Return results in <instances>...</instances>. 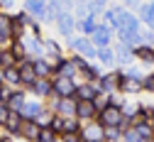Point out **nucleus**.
Returning <instances> with one entry per match:
<instances>
[{"instance_id":"obj_1","label":"nucleus","mask_w":154,"mask_h":142,"mask_svg":"<svg viewBox=\"0 0 154 142\" xmlns=\"http://www.w3.org/2000/svg\"><path fill=\"white\" fill-rule=\"evenodd\" d=\"M98 120H100L103 128H122L125 115L118 106H105L103 110H98Z\"/></svg>"},{"instance_id":"obj_2","label":"nucleus","mask_w":154,"mask_h":142,"mask_svg":"<svg viewBox=\"0 0 154 142\" xmlns=\"http://www.w3.org/2000/svg\"><path fill=\"white\" fill-rule=\"evenodd\" d=\"M51 91L56 98H71L76 93V84H73V78H66V76H56L51 81Z\"/></svg>"},{"instance_id":"obj_3","label":"nucleus","mask_w":154,"mask_h":142,"mask_svg":"<svg viewBox=\"0 0 154 142\" xmlns=\"http://www.w3.org/2000/svg\"><path fill=\"white\" fill-rule=\"evenodd\" d=\"M79 137H81V142H105V128L103 125L79 128Z\"/></svg>"},{"instance_id":"obj_4","label":"nucleus","mask_w":154,"mask_h":142,"mask_svg":"<svg viewBox=\"0 0 154 142\" xmlns=\"http://www.w3.org/2000/svg\"><path fill=\"white\" fill-rule=\"evenodd\" d=\"M39 125L34 123V120H22V125H20V130H17V137H22V140H27V142H37V137H39Z\"/></svg>"},{"instance_id":"obj_5","label":"nucleus","mask_w":154,"mask_h":142,"mask_svg":"<svg viewBox=\"0 0 154 142\" xmlns=\"http://www.w3.org/2000/svg\"><path fill=\"white\" fill-rule=\"evenodd\" d=\"M76 100L73 96L71 98H59V103H56V108H54V115H61V118H73L76 115Z\"/></svg>"},{"instance_id":"obj_6","label":"nucleus","mask_w":154,"mask_h":142,"mask_svg":"<svg viewBox=\"0 0 154 142\" xmlns=\"http://www.w3.org/2000/svg\"><path fill=\"white\" fill-rule=\"evenodd\" d=\"M95 115H98V108H95L93 100H79L76 103V118L79 120H91Z\"/></svg>"},{"instance_id":"obj_7","label":"nucleus","mask_w":154,"mask_h":142,"mask_svg":"<svg viewBox=\"0 0 154 142\" xmlns=\"http://www.w3.org/2000/svg\"><path fill=\"white\" fill-rule=\"evenodd\" d=\"M17 71H20L22 86H27V88L37 81V76H34V71H32V59H25V62H20V64H17Z\"/></svg>"},{"instance_id":"obj_8","label":"nucleus","mask_w":154,"mask_h":142,"mask_svg":"<svg viewBox=\"0 0 154 142\" xmlns=\"http://www.w3.org/2000/svg\"><path fill=\"white\" fill-rule=\"evenodd\" d=\"M27 91H32L34 96H39V98H49V96H54V91H51V81H49V78H37Z\"/></svg>"},{"instance_id":"obj_9","label":"nucleus","mask_w":154,"mask_h":142,"mask_svg":"<svg viewBox=\"0 0 154 142\" xmlns=\"http://www.w3.org/2000/svg\"><path fill=\"white\" fill-rule=\"evenodd\" d=\"M32 71H34V76H37V78H49V74H54V71H51V64L47 62L44 56L32 59Z\"/></svg>"},{"instance_id":"obj_10","label":"nucleus","mask_w":154,"mask_h":142,"mask_svg":"<svg viewBox=\"0 0 154 142\" xmlns=\"http://www.w3.org/2000/svg\"><path fill=\"white\" fill-rule=\"evenodd\" d=\"M22 115L20 113H15V110H10L8 113V118L3 120V130H8V135H17V130H20V125H22Z\"/></svg>"},{"instance_id":"obj_11","label":"nucleus","mask_w":154,"mask_h":142,"mask_svg":"<svg viewBox=\"0 0 154 142\" xmlns=\"http://www.w3.org/2000/svg\"><path fill=\"white\" fill-rule=\"evenodd\" d=\"M76 66L73 64V59H59V62H56V66H51V71H56V76H66V78H73V74H76Z\"/></svg>"},{"instance_id":"obj_12","label":"nucleus","mask_w":154,"mask_h":142,"mask_svg":"<svg viewBox=\"0 0 154 142\" xmlns=\"http://www.w3.org/2000/svg\"><path fill=\"white\" fill-rule=\"evenodd\" d=\"M25 100H27V91H12V93H10V98L5 100V106H8V110L20 113V110H22V106H25Z\"/></svg>"},{"instance_id":"obj_13","label":"nucleus","mask_w":154,"mask_h":142,"mask_svg":"<svg viewBox=\"0 0 154 142\" xmlns=\"http://www.w3.org/2000/svg\"><path fill=\"white\" fill-rule=\"evenodd\" d=\"M22 44H25V52L27 54H32V59H37L42 52H44V47H42V39L39 37H22Z\"/></svg>"},{"instance_id":"obj_14","label":"nucleus","mask_w":154,"mask_h":142,"mask_svg":"<svg viewBox=\"0 0 154 142\" xmlns=\"http://www.w3.org/2000/svg\"><path fill=\"white\" fill-rule=\"evenodd\" d=\"M44 110V106L39 103V100H25V106H22V110H20V115L25 118V120H34L37 115H39Z\"/></svg>"},{"instance_id":"obj_15","label":"nucleus","mask_w":154,"mask_h":142,"mask_svg":"<svg viewBox=\"0 0 154 142\" xmlns=\"http://www.w3.org/2000/svg\"><path fill=\"white\" fill-rule=\"evenodd\" d=\"M25 12L29 17H44L47 3H44V0H25Z\"/></svg>"},{"instance_id":"obj_16","label":"nucleus","mask_w":154,"mask_h":142,"mask_svg":"<svg viewBox=\"0 0 154 142\" xmlns=\"http://www.w3.org/2000/svg\"><path fill=\"white\" fill-rule=\"evenodd\" d=\"M118 88L120 91H127V93H137V91H142V81L134 78V76H120Z\"/></svg>"},{"instance_id":"obj_17","label":"nucleus","mask_w":154,"mask_h":142,"mask_svg":"<svg viewBox=\"0 0 154 142\" xmlns=\"http://www.w3.org/2000/svg\"><path fill=\"white\" fill-rule=\"evenodd\" d=\"M95 96H98V91H95L91 84H83V86H76V93H73V98L76 100H93Z\"/></svg>"},{"instance_id":"obj_18","label":"nucleus","mask_w":154,"mask_h":142,"mask_svg":"<svg viewBox=\"0 0 154 142\" xmlns=\"http://www.w3.org/2000/svg\"><path fill=\"white\" fill-rule=\"evenodd\" d=\"M71 47L79 52V56H93L95 54V49H93V44L88 42V39H73Z\"/></svg>"},{"instance_id":"obj_19","label":"nucleus","mask_w":154,"mask_h":142,"mask_svg":"<svg viewBox=\"0 0 154 142\" xmlns=\"http://www.w3.org/2000/svg\"><path fill=\"white\" fill-rule=\"evenodd\" d=\"M56 25H59V32H61L64 37H69V34L73 32V17L66 15V12H61L59 17H56Z\"/></svg>"},{"instance_id":"obj_20","label":"nucleus","mask_w":154,"mask_h":142,"mask_svg":"<svg viewBox=\"0 0 154 142\" xmlns=\"http://www.w3.org/2000/svg\"><path fill=\"white\" fill-rule=\"evenodd\" d=\"M93 42L98 44V47H108V42H110V30H108V27H95Z\"/></svg>"},{"instance_id":"obj_21","label":"nucleus","mask_w":154,"mask_h":142,"mask_svg":"<svg viewBox=\"0 0 154 142\" xmlns=\"http://www.w3.org/2000/svg\"><path fill=\"white\" fill-rule=\"evenodd\" d=\"M42 47H44L47 56L56 59V62H59V59H61V49H59V44H56V42H51V39H42Z\"/></svg>"},{"instance_id":"obj_22","label":"nucleus","mask_w":154,"mask_h":142,"mask_svg":"<svg viewBox=\"0 0 154 142\" xmlns=\"http://www.w3.org/2000/svg\"><path fill=\"white\" fill-rule=\"evenodd\" d=\"M56 140H59V135H56L49 125L42 128V130H39V137H37V142H56Z\"/></svg>"},{"instance_id":"obj_23","label":"nucleus","mask_w":154,"mask_h":142,"mask_svg":"<svg viewBox=\"0 0 154 142\" xmlns=\"http://www.w3.org/2000/svg\"><path fill=\"white\" fill-rule=\"evenodd\" d=\"M118 84H120V76H103V91H118Z\"/></svg>"},{"instance_id":"obj_24","label":"nucleus","mask_w":154,"mask_h":142,"mask_svg":"<svg viewBox=\"0 0 154 142\" xmlns=\"http://www.w3.org/2000/svg\"><path fill=\"white\" fill-rule=\"evenodd\" d=\"M49 128H51L56 135H64V118H61V115H51V120H49Z\"/></svg>"},{"instance_id":"obj_25","label":"nucleus","mask_w":154,"mask_h":142,"mask_svg":"<svg viewBox=\"0 0 154 142\" xmlns=\"http://www.w3.org/2000/svg\"><path fill=\"white\" fill-rule=\"evenodd\" d=\"M79 120L76 118H64V132H79Z\"/></svg>"},{"instance_id":"obj_26","label":"nucleus","mask_w":154,"mask_h":142,"mask_svg":"<svg viewBox=\"0 0 154 142\" xmlns=\"http://www.w3.org/2000/svg\"><path fill=\"white\" fill-rule=\"evenodd\" d=\"M81 30H83V32H91V34L95 32V17H93V15L83 17V22H81Z\"/></svg>"},{"instance_id":"obj_27","label":"nucleus","mask_w":154,"mask_h":142,"mask_svg":"<svg viewBox=\"0 0 154 142\" xmlns=\"http://www.w3.org/2000/svg\"><path fill=\"white\" fill-rule=\"evenodd\" d=\"M134 54H137L140 59H144V62H154V52H152L149 47H140V49L134 52Z\"/></svg>"},{"instance_id":"obj_28","label":"nucleus","mask_w":154,"mask_h":142,"mask_svg":"<svg viewBox=\"0 0 154 142\" xmlns=\"http://www.w3.org/2000/svg\"><path fill=\"white\" fill-rule=\"evenodd\" d=\"M98 56H100V62H103V64H112V59H115V56H112V52H110L108 47H100Z\"/></svg>"},{"instance_id":"obj_29","label":"nucleus","mask_w":154,"mask_h":142,"mask_svg":"<svg viewBox=\"0 0 154 142\" xmlns=\"http://www.w3.org/2000/svg\"><path fill=\"white\" fill-rule=\"evenodd\" d=\"M142 17H144V22H147V25H154V8L147 5V8L142 10Z\"/></svg>"},{"instance_id":"obj_30","label":"nucleus","mask_w":154,"mask_h":142,"mask_svg":"<svg viewBox=\"0 0 154 142\" xmlns=\"http://www.w3.org/2000/svg\"><path fill=\"white\" fill-rule=\"evenodd\" d=\"M59 137H61V142H81L79 132H64V135H59Z\"/></svg>"},{"instance_id":"obj_31","label":"nucleus","mask_w":154,"mask_h":142,"mask_svg":"<svg viewBox=\"0 0 154 142\" xmlns=\"http://www.w3.org/2000/svg\"><path fill=\"white\" fill-rule=\"evenodd\" d=\"M8 113H10V110H8V106L3 103V100H0V125H3V120L8 118Z\"/></svg>"},{"instance_id":"obj_32","label":"nucleus","mask_w":154,"mask_h":142,"mask_svg":"<svg viewBox=\"0 0 154 142\" xmlns=\"http://www.w3.org/2000/svg\"><path fill=\"white\" fill-rule=\"evenodd\" d=\"M142 118L152 123V120H154V110H152V108H144V110H142Z\"/></svg>"},{"instance_id":"obj_33","label":"nucleus","mask_w":154,"mask_h":142,"mask_svg":"<svg viewBox=\"0 0 154 142\" xmlns=\"http://www.w3.org/2000/svg\"><path fill=\"white\" fill-rule=\"evenodd\" d=\"M142 86H144V88H149V91H154V78H147Z\"/></svg>"},{"instance_id":"obj_34","label":"nucleus","mask_w":154,"mask_h":142,"mask_svg":"<svg viewBox=\"0 0 154 142\" xmlns=\"http://www.w3.org/2000/svg\"><path fill=\"white\" fill-rule=\"evenodd\" d=\"M12 3H15V0H0V5H3V8H12Z\"/></svg>"},{"instance_id":"obj_35","label":"nucleus","mask_w":154,"mask_h":142,"mask_svg":"<svg viewBox=\"0 0 154 142\" xmlns=\"http://www.w3.org/2000/svg\"><path fill=\"white\" fill-rule=\"evenodd\" d=\"M0 142H12V137H10V135H3V137H0Z\"/></svg>"},{"instance_id":"obj_36","label":"nucleus","mask_w":154,"mask_h":142,"mask_svg":"<svg viewBox=\"0 0 154 142\" xmlns=\"http://www.w3.org/2000/svg\"><path fill=\"white\" fill-rule=\"evenodd\" d=\"M3 56H5V49H0V66H3Z\"/></svg>"},{"instance_id":"obj_37","label":"nucleus","mask_w":154,"mask_h":142,"mask_svg":"<svg viewBox=\"0 0 154 142\" xmlns=\"http://www.w3.org/2000/svg\"><path fill=\"white\" fill-rule=\"evenodd\" d=\"M3 88H5V84H3V81H0V93H3Z\"/></svg>"},{"instance_id":"obj_38","label":"nucleus","mask_w":154,"mask_h":142,"mask_svg":"<svg viewBox=\"0 0 154 142\" xmlns=\"http://www.w3.org/2000/svg\"><path fill=\"white\" fill-rule=\"evenodd\" d=\"M127 3H130V5H134V3H137V0H127Z\"/></svg>"},{"instance_id":"obj_39","label":"nucleus","mask_w":154,"mask_h":142,"mask_svg":"<svg viewBox=\"0 0 154 142\" xmlns=\"http://www.w3.org/2000/svg\"><path fill=\"white\" fill-rule=\"evenodd\" d=\"M44 3H49V0H44Z\"/></svg>"},{"instance_id":"obj_40","label":"nucleus","mask_w":154,"mask_h":142,"mask_svg":"<svg viewBox=\"0 0 154 142\" xmlns=\"http://www.w3.org/2000/svg\"><path fill=\"white\" fill-rule=\"evenodd\" d=\"M152 8H154V3H152Z\"/></svg>"},{"instance_id":"obj_41","label":"nucleus","mask_w":154,"mask_h":142,"mask_svg":"<svg viewBox=\"0 0 154 142\" xmlns=\"http://www.w3.org/2000/svg\"><path fill=\"white\" fill-rule=\"evenodd\" d=\"M152 142H154V140H152Z\"/></svg>"}]
</instances>
